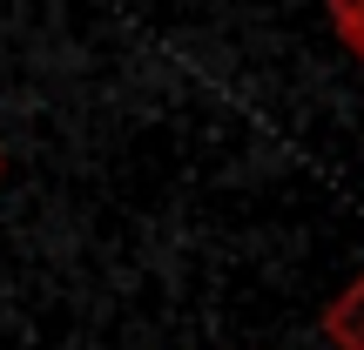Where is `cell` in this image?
I'll list each match as a JSON object with an SVG mask.
<instances>
[{"mask_svg": "<svg viewBox=\"0 0 364 350\" xmlns=\"http://www.w3.org/2000/svg\"><path fill=\"white\" fill-rule=\"evenodd\" d=\"M0 169H7V162H0Z\"/></svg>", "mask_w": 364, "mask_h": 350, "instance_id": "obj_2", "label": "cell"}, {"mask_svg": "<svg viewBox=\"0 0 364 350\" xmlns=\"http://www.w3.org/2000/svg\"><path fill=\"white\" fill-rule=\"evenodd\" d=\"M331 27H338V34L364 54V7H331Z\"/></svg>", "mask_w": 364, "mask_h": 350, "instance_id": "obj_1", "label": "cell"}]
</instances>
